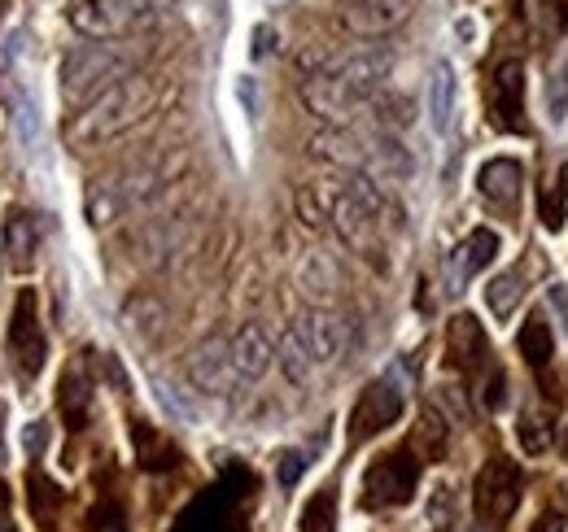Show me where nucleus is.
I'll return each mask as SVG.
<instances>
[{
    "mask_svg": "<svg viewBox=\"0 0 568 532\" xmlns=\"http://www.w3.org/2000/svg\"><path fill=\"white\" fill-rule=\"evenodd\" d=\"M389 70H394V53L381 49V44H367V49H358V53L333 62V66L315 70L302 83V101H306V110L315 119L342 127V123L355 119L376 92H385Z\"/></svg>",
    "mask_w": 568,
    "mask_h": 532,
    "instance_id": "1",
    "label": "nucleus"
},
{
    "mask_svg": "<svg viewBox=\"0 0 568 532\" xmlns=\"http://www.w3.org/2000/svg\"><path fill=\"white\" fill-rule=\"evenodd\" d=\"M153 110H158V79L132 70L128 79H119V83H110L105 92H97V96L74 114V123L67 127V135H71V144H79V149L105 144V140H114V135L132 132V127L144 123Z\"/></svg>",
    "mask_w": 568,
    "mask_h": 532,
    "instance_id": "2",
    "label": "nucleus"
},
{
    "mask_svg": "<svg viewBox=\"0 0 568 532\" xmlns=\"http://www.w3.org/2000/svg\"><path fill=\"white\" fill-rule=\"evenodd\" d=\"M175 171H180V157H175V162H136V166H128V171H119V175H110V180H97V184L88 188V197H83L88 223H92V227H110V223H119L123 214L144 209L149 201L171 184Z\"/></svg>",
    "mask_w": 568,
    "mask_h": 532,
    "instance_id": "3",
    "label": "nucleus"
},
{
    "mask_svg": "<svg viewBox=\"0 0 568 532\" xmlns=\"http://www.w3.org/2000/svg\"><path fill=\"white\" fill-rule=\"evenodd\" d=\"M132 70H136V58L128 49H119L114 40H88V44H74L62 62V92L71 101H83L128 79Z\"/></svg>",
    "mask_w": 568,
    "mask_h": 532,
    "instance_id": "4",
    "label": "nucleus"
},
{
    "mask_svg": "<svg viewBox=\"0 0 568 532\" xmlns=\"http://www.w3.org/2000/svg\"><path fill=\"white\" fill-rule=\"evenodd\" d=\"M71 22L88 40H119L132 31H149L158 22L153 0H74Z\"/></svg>",
    "mask_w": 568,
    "mask_h": 532,
    "instance_id": "5",
    "label": "nucleus"
},
{
    "mask_svg": "<svg viewBox=\"0 0 568 532\" xmlns=\"http://www.w3.org/2000/svg\"><path fill=\"white\" fill-rule=\"evenodd\" d=\"M420 484V454L398 446L363 471V507H407Z\"/></svg>",
    "mask_w": 568,
    "mask_h": 532,
    "instance_id": "6",
    "label": "nucleus"
},
{
    "mask_svg": "<svg viewBox=\"0 0 568 532\" xmlns=\"http://www.w3.org/2000/svg\"><path fill=\"white\" fill-rule=\"evenodd\" d=\"M520 493H525V471L511 463V459H490V463L477 471V484H473L477 520L490 524V529H503L516 515Z\"/></svg>",
    "mask_w": 568,
    "mask_h": 532,
    "instance_id": "7",
    "label": "nucleus"
},
{
    "mask_svg": "<svg viewBox=\"0 0 568 532\" xmlns=\"http://www.w3.org/2000/svg\"><path fill=\"white\" fill-rule=\"evenodd\" d=\"M9 358H13V371L22 380H36L44 371V358H49V340H44V324H40V301H36V288H22L18 301H13V315H9Z\"/></svg>",
    "mask_w": 568,
    "mask_h": 532,
    "instance_id": "8",
    "label": "nucleus"
},
{
    "mask_svg": "<svg viewBox=\"0 0 568 532\" xmlns=\"http://www.w3.org/2000/svg\"><path fill=\"white\" fill-rule=\"evenodd\" d=\"M403 406H407V393H403V385H398L394 376L372 380V385L358 393L355 410H351V441L358 446V441H367V437L394 428V423L403 419Z\"/></svg>",
    "mask_w": 568,
    "mask_h": 532,
    "instance_id": "9",
    "label": "nucleus"
},
{
    "mask_svg": "<svg viewBox=\"0 0 568 532\" xmlns=\"http://www.w3.org/2000/svg\"><path fill=\"white\" fill-rule=\"evenodd\" d=\"M293 336L306 345V354H311L315 367H333V362H342V358H346V345H351L346 319L333 315V310H324V306L302 310V315L293 319Z\"/></svg>",
    "mask_w": 568,
    "mask_h": 532,
    "instance_id": "10",
    "label": "nucleus"
},
{
    "mask_svg": "<svg viewBox=\"0 0 568 532\" xmlns=\"http://www.w3.org/2000/svg\"><path fill=\"white\" fill-rule=\"evenodd\" d=\"M184 371H189V385H193L197 393H206V398H232V393L241 389V380H236V371H232V354H227V340H223V336L202 340V345L189 354Z\"/></svg>",
    "mask_w": 568,
    "mask_h": 532,
    "instance_id": "11",
    "label": "nucleus"
},
{
    "mask_svg": "<svg viewBox=\"0 0 568 532\" xmlns=\"http://www.w3.org/2000/svg\"><path fill=\"white\" fill-rule=\"evenodd\" d=\"M490 119L498 132H525V66L516 58L498 62L490 79Z\"/></svg>",
    "mask_w": 568,
    "mask_h": 532,
    "instance_id": "12",
    "label": "nucleus"
},
{
    "mask_svg": "<svg viewBox=\"0 0 568 532\" xmlns=\"http://www.w3.org/2000/svg\"><path fill=\"white\" fill-rule=\"evenodd\" d=\"M227 354H232V371L241 385H258L276 362V345L258 324H245L227 336Z\"/></svg>",
    "mask_w": 568,
    "mask_h": 532,
    "instance_id": "13",
    "label": "nucleus"
},
{
    "mask_svg": "<svg viewBox=\"0 0 568 532\" xmlns=\"http://www.w3.org/2000/svg\"><path fill=\"white\" fill-rule=\"evenodd\" d=\"M446 362L464 376H477L486 371L490 362V340H486V328L473 319V315H455L450 328H446Z\"/></svg>",
    "mask_w": 568,
    "mask_h": 532,
    "instance_id": "14",
    "label": "nucleus"
},
{
    "mask_svg": "<svg viewBox=\"0 0 568 532\" xmlns=\"http://www.w3.org/2000/svg\"><path fill=\"white\" fill-rule=\"evenodd\" d=\"M416 0H346L342 18L355 35H385L412 18Z\"/></svg>",
    "mask_w": 568,
    "mask_h": 532,
    "instance_id": "15",
    "label": "nucleus"
},
{
    "mask_svg": "<svg viewBox=\"0 0 568 532\" xmlns=\"http://www.w3.org/2000/svg\"><path fill=\"white\" fill-rule=\"evenodd\" d=\"M193 241V227L189 218H153L149 227L141 232L136 249H141V263L144 266H171Z\"/></svg>",
    "mask_w": 568,
    "mask_h": 532,
    "instance_id": "16",
    "label": "nucleus"
},
{
    "mask_svg": "<svg viewBox=\"0 0 568 532\" xmlns=\"http://www.w3.org/2000/svg\"><path fill=\"white\" fill-rule=\"evenodd\" d=\"M498 258V232L490 227H477L455 254H450V263H446V279H450V293H459L473 275H481L486 266Z\"/></svg>",
    "mask_w": 568,
    "mask_h": 532,
    "instance_id": "17",
    "label": "nucleus"
},
{
    "mask_svg": "<svg viewBox=\"0 0 568 532\" xmlns=\"http://www.w3.org/2000/svg\"><path fill=\"white\" fill-rule=\"evenodd\" d=\"M311 153L333 162V166H346L351 175H363L367 166V135L351 132V127H328L311 140Z\"/></svg>",
    "mask_w": 568,
    "mask_h": 532,
    "instance_id": "18",
    "label": "nucleus"
},
{
    "mask_svg": "<svg viewBox=\"0 0 568 532\" xmlns=\"http://www.w3.org/2000/svg\"><path fill=\"white\" fill-rule=\"evenodd\" d=\"M455 96H459L455 66L450 62H433V70H428V123H433L437 135H446L450 123H455Z\"/></svg>",
    "mask_w": 568,
    "mask_h": 532,
    "instance_id": "19",
    "label": "nucleus"
},
{
    "mask_svg": "<svg viewBox=\"0 0 568 532\" xmlns=\"http://www.w3.org/2000/svg\"><path fill=\"white\" fill-rule=\"evenodd\" d=\"M520 184H525V166L516 157H490L481 171H477V188L481 197L495 201V205H511L520 197Z\"/></svg>",
    "mask_w": 568,
    "mask_h": 532,
    "instance_id": "20",
    "label": "nucleus"
},
{
    "mask_svg": "<svg viewBox=\"0 0 568 532\" xmlns=\"http://www.w3.org/2000/svg\"><path fill=\"white\" fill-rule=\"evenodd\" d=\"M36 254H40V227H36L31 214L13 209V214L4 218V258H9L13 270H31V266H36Z\"/></svg>",
    "mask_w": 568,
    "mask_h": 532,
    "instance_id": "21",
    "label": "nucleus"
},
{
    "mask_svg": "<svg viewBox=\"0 0 568 532\" xmlns=\"http://www.w3.org/2000/svg\"><path fill=\"white\" fill-rule=\"evenodd\" d=\"M516 345H520V358H525L534 371H547V362L556 358V336H551V328H547L542 315H529V319L520 324Z\"/></svg>",
    "mask_w": 568,
    "mask_h": 532,
    "instance_id": "22",
    "label": "nucleus"
},
{
    "mask_svg": "<svg viewBox=\"0 0 568 532\" xmlns=\"http://www.w3.org/2000/svg\"><path fill=\"white\" fill-rule=\"evenodd\" d=\"M276 362H281V371H284V380L288 385H297V389H306L311 380H315V362H311V354H306V345L293 336V328L281 336V345H276Z\"/></svg>",
    "mask_w": 568,
    "mask_h": 532,
    "instance_id": "23",
    "label": "nucleus"
},
{
    "mask_svg": "<svg viewBox=\"0 0 568 532\" xmlns=\"http://www.w3.org/2000/svg\"><path fill=\"white\" fill-rule=\"evenodd\" d=\"M162 319H166V310H162V301H158L153 293H136V297L123 306L128 332L141 336V340H153V336L162 332Z\"/></svg>",
    "mask_w": 568,
    "mask_h": 532,
    "instance_id": "24",
    "label": "nucleus"
},
{
    "mask_svg": "<svg viewBox=\"0 0 568 532\" xmlns=\"http://www.w3.org/2000/svg\"><path fill=\"white\" fill-rule=\"evenodd\" d=\"M27 489H31V515L44 532H58V507H62V489L49 484L40 471L27 475Z\"/></svg>",
    "mask_w": 568,
    "mask_h": 532,
    "instance_id": "25",
    "label": "nucleus"
},
{
    "mask_svg": "<svg viewBox=\"0 0 568 532\" xmlns=\"http://www.w3.org/2000/svg\"><path fill=\"white\" fill-rule=\"evenodd\" d=\"M520 297H525L520 270H503V275H495V279L486 284V301H490V315H495V319H511V310L520 306Z\"/></svg>",
    "mask_w": 568,
    "mask_h": 532,
    "instance_id": "26",
    "label": "nucleus"
},
{
    "mask_svg": "<svg viewBox=\"0 0 568 532\" xmlns=\"http://www.w3.org/2000/svg\"><path fill=\"white\" fill-rule=\"evenodd\" d=\"M58 406H62V419H67L71 432H79V428L88 423V385L79 380V371H67V376H62Z\"/></svg>",
    "mask_w": 568,
    "mask_h": 532,
    "instance_id": "27",
    "label": "nucleus"
},
{
    "mask_svg": "<svg viewBox=\"0 0 568 532\" xmlns=\"http://www.w3.org/2000/svg\"><path fill=\"white\" fill-rule=\"evenodd\" d=\"M302 532H337V498H333V489H320L302 507Z\"/></svg>",
    "mask_w": 568,
    "mask_h": 532,
    "instance_id": "28",
    "label": "nucleus"
},
{
    "mask_svg": "<svg viewBox=\"0 0 568 532\" xmlns=\"http://www.w3.org/2000/svg\"><path fill=\"white\" fill-rule=\"evenodd\" d=\"M367 105L376 110V127H381L385 135L394 132V127H407V123H412V105H407V96H385V92H376Z\"/></svg>",
    "mask_w": 568,
    "mask_h": 532,
    "instance_id": "29",
    "label": "nucleus"
},
{
    "mask_svg": "<svg viewBox=\"0 0 568 532\" xmlns=\"http://www.w3.org/2000/svg\"><path fill=\"white\" fill-rule=\"evenodd\" d=\"M412 450L425 454L428 463H437V459L446 454V423H442L437 410H425V415H420V446H412Z\"/></svg>",
    "mask_w": 568,
    "mask_h": 532,
    "instance_id": "30",
    "label": "nucleus"
},
{
    "mask_svg": "<svg viewBox=\"0 0 568 532\" xmlns=\"http://www.w3.org/2000/svg\"><path fill=\"white\" fill-rule=\"evenodd\" d=\"M428 524H433L437 532L455 529V493H450L446 484H437L433 498H428Z\"/></svg>",
    "mask_w": 568,
    "mask_h": 532,
    "instance_id": "31",
    "label": "nucleus"
},
{
    "mask_svg": "<svg viewBox=\"0 0 568 532\" xmlns=\"http://www.w3.org/2000/svg\"><path fill=\"white\" fill-rule=\"evenodd\" d=\"M18 132H22V144H27V149L40 144V105H36L31 92L18 96Z\"/></svg>",
    "mask_w": 568,
    "mask_h": 532,
    "instance_id": "32",
    "label": "nucleus"
},
{
    "mask_svg": "<svg viewBox=\"0 0 568 532\" xmlns=\"http://www.w3.org/2000/svg\"><path fill=\"white\" fill-rule=\"evenodd\" d=\"M542 223H547L551 232H560V227H565V171H560V180L542 193Z\"/></svg>",
    "mask_w": 568,
    "mask_h": 532,
    "instance_id": "33",
    "label": "nucleus"
},
{
    "mask_svg": "<svg viewBox=\"0 0 568 532\" xmlns=\"http://www.w3.org/2000/svg\"><path fill=\"white\" fill-rule=\"evenodd\" d=\"M516 437H520V446H525V454H542L547 450V432H542V423L529 415V410H520V423H516Z\"/></svg>",
    "mask_w": 568,
    "mask_h": 532,
    "instance_id": "34",
    "label": "nucleus"
},
{
    "mask_svg": "<svg viewBox=\"0 0 568 532\" xmlns=\"http://www.w3.org/2000/svg\"><path fill=\"white\" fill-rule=\"evenodd\" d=\"M565 110H568V62L556 70V79H551V114L565 119Z\"/></svg>",
    "mask_w": 568,
    "mask_h": 532,
    "instance_id": "35",
    "label": "nucleus"
},
{
    "mask_svg": "<svg viewBox=\"0 0 568 532\" xmlns=\"http://www.w3.org/2000/svg\"><path fill=\"white\" fill-rule=\"evenodd\" d=\"M302 467H306V454L302 450H284L281 454V484H297V475H302Z\"/></svg>",
    "mask_w": 568,
    "mask_h": 532,
    "instance_id": "36",
    "label": "nucleus"
},
{
    "mask_svg": "<svg viewBox=\"0 0 568 532\" xmlns=\"http://www.w3.org/2000/svg\"><path fill=\"white\" fill-rule=\"evenodd\" d=\"M547 306L556 310V319H560V328H565V336H568V288H565V284L547 288Z\"/></svg>",
    "mask_w": 568,
    "mask_h": 532,
    "instance_id": "37",
    "label": "nucleus"
},
{
    "mask_svg": "<svg viewBox=\"0 0 568 532\" xmlns=\"http://www.w3.org/2000/svg\"><path fill=\"white\" fill-rule=\"evenodd\" d=\"M22 446H27V454H31V459H40V450H44V423H27Z\"/></svg>",
    "mask_w": 568,
    "mask_h": 532,
    "instance_id": "38",
    "label": "nucleus"
},
{
    "mask_svg": "<svg viewBox=\"0 0 568 532\" xmlns=\"http://www.w3.org/2000/svg\"><path fill=\"white\" fill-rule=\"evenodd\" d=\"M92 532H128V529H123V515H114V511H97Z\"/></svg>",
    "mask_w": 568,
    "mask_h": 532,
    "instance_id": "39",
    "label": "nucleus"
},
{
    "mask_svg": "<svg viewBox=\"0 0 568 532\" xmlns=\"http://www.w3.org/2000/svg\"><path fill=\"white\" fill-rule=\"evenodd\" d=\"M534 532H565V511H547V515L534 524Z\"/></svg>",
    "mask_w": 568,
    "mask_h": 532,
    "instance_id": "40",
    "label": "nucleus"
},
{
    "mask_svg": "<svg viewBox=\"0 0 568 532\" xmlns=\"http://www.w3.org/2000/svg\"><path fill=\"white\" fill-rule=\"evenodd\" d=\"M551 22H556V31H565L568 27V0H551Z\"/></svg>",
    "mask_w": 568,
    "mask_h": 532,
    "instance_id": "41",
    "label": "nucleus"
},
{
    "mask_svg": "<svg viewBox=\"0 0 568 532\" xmlns=\"http://www.w3.org/2000/svg\"><path fill=\"white\" fill-rule=\"evenodd\" d=\"M0 532H18V529H13V524H0Z\"/></svg>",
    "mask_w": 568,
    "mask_h": 532,
    "instance_id": "42",
    "label": "nucleus"
}]
</instances>
